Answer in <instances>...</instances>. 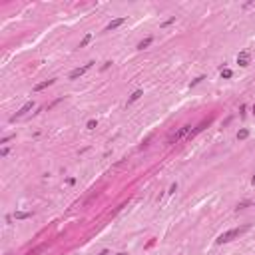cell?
Wrapping results in <instances>:
<instances>
[{"label":"cell","mask_w":255,"mask_h":255,"mask_svg":"<svg viewBox=\"0 0 255 255\" xmlns=\"http://www.w3.org/2000/svg\"><path fill=\"white\" fill-rule=\"evenodd\" d=\"M96 126H98V122H96V120H90L86 128H88V130H96Z\"/></svg>","instance_id":"9a60e30c"},{"label":"cell","mask_w":255,"mask_h":255,"mask_svg":"<svg viewBox=\"0 0 255 255\" xmlns=\"http://www.w3.org/2000/svg\"><path fill=\"white\" fill-rule=\"evenodd\" d=\"M173 22H175V16H172V18H168V20H165V22H164V24H162V26H164V28H165V26L173 24Z\"/></svg>","instance_id":"2e32d148"},{"label":"cell","mask_w":255,"mask_h":255,"mask_svg":"<svg viewBox=\"0 0 255 255\" xmlns=\"http://www.w3.org/2000/svg\"><path fill=\"white\" fill-rule=\"evenodd\" d=\"M253 183H255V175H253Z\"/></svg>","instance_id":"d6986e66"},{"label":"cell","mask_w":255,"mask_h":255,"mask_svg":"<svg viewBox=\"0 0 255 255\" xmlns=\"http://www.w3.org/2000/svg\"><path fill=\"white\" fill-rule=\"evenodd\" d=\"M52 84H54V80H44V82H40V84H36V86H34V92H40V90H44V88L52 86Z\"/></svg>","instance_id":"52a82bcc"},{"label":"cell","mask_w":255,"mask_h":255,"mask_svg":"<svg viewBox=\"0 0 255 255\" xmlns=\"http://www.w3.org/2000/svg\"><path fill=\"white\" fill-rule=\"evenodd\" d=\"M118 255H126V253H118Z\"/></svg>","instance_id":"ac0fdd59"},{"label":"cell","mask_w":255,"mask_h":255,"mask_svg":"<svg viewBox=\"0 0 255 255\" xmlns=\"http://www.w3.org/2000/svg\"><path fill=\"white\" fill-rule=\"evenodd\" d=\"M249 229V227H237V229H229V231H225V233H221V235L215 239V243L217 245H221V243H229V241H233L235 237H239L241 233H245V231Z\"/></svg>","instance_id":"6da1fadb"},{"label":"cell","mask_w":255,"mask_h":255,"mask_svg":"<svg viewBox=\"0 0 255 255\" xmlns=\"http://www.w3.org/2000/svg\"><path fill=\"white\" fill-rule=\"evenodd\" d=\"M253 112H255V106H253Z\"/></svg>","instance_id":"ffe728a7"},{"label":"cell","mask_w":255,"mask_h":255,"mask_svg":"<svg viewBox=\"0 0 255 255\" xmlns=\"http://www.w3.org/2000/svg\"><path fill=\"white\" fill-rule=\"evenodd\" d=\"M191 134V126H183V128H179V132H175V134L172 136V140H169V144H175V142H179L183 138V136H189Z\"/></svg>","instance_id":"7a4b0ae2"},{"label":"cell","mask_w":255,"mask_h":255,"mask_svg":"<svg viewBox=\"0 0 255 255\" xmlns=\"http://www.w3.org/2000/svg\"><path fill=\"white\" fill-rule=\"evenodd\" d=\"M205 126H207V124H205V122H201V124H199V126H198V128H195V130H193V132H191V134H189V140H191L193 136H198V134H199V132H201V130H203V128H205Z\"/></svg>","instance_id":"8fae6325"},{"label":"cell","mask_w":255,"mask_h":255,"mask_svg":"<svg viewBox=\"0 0 255 255\" xmlns=\"http://www.w3.org/2000/svg\"><path fill=\"white\" fill-rule=\"evenodd\" d=\"M249 62H251V54H249V50H243V52H239L237 54V64L239 66H249Z\"/></svg>","instance_id":"277c9868"},{"label":"cell","mask_w":255,"mask_h":255,"mask_svg":"<svg viewBox=\"0 0 255 255\" xmlns=\"http://www.w3.org/2000/svg\"><path fill=\"white\" fill-rule=\"evenodd\" d=\"M247 138H249V130H245V128H243V130L237 132V140H247Z\"/></svg>","instance_id":"30bf717a"},{"label":"cell","mask_w":255,"mask_h":255,"mask_svg":"<svg viewBox=\"0 0 255 255\" xmlns=\"http://www.w3.org/2000/svg\"><path fill=\"white\" fill-rule=\"evenodd\" d=\"M8 152H10L8 148H2V152H0V155H2V158H6V155H8Z\"/></svg>","instance_id":"e0dca14e"},{"label":"cell","mask_w":255,"mask_h":255,"mask_svg":"<svg viewBox=\"0 0 255 255\" xmlns=\"http://www.w3.org/2000/svg\"><path fill=\"white\" fill-rule=\"evenodd\" d=\"M90 40H92V34H86V36H84V40L80 42V48H84V46H86V44L90 42Z\"/></svg>","instance_id":"5bb4252c"},{"label":"cell","mask_w":255,"mask_h":255,"mask_svg":"<svg viewBox=\"0 0 255 255\" xmlns=\"http://www.w3.org/2000/svg\"><path fill=\"white\" fill-rule=\"evenodd\" d=\"M124 22H126V18H124V16H120V18H114V20H112V22H110V24L106 26V30H108V32H110V30H116V28H120V26L124 24Z\"/></svg>","instance_id":"8992f818"},{"label":"cell","mask_w":255,"mask_h":255,"mask_svg":"<svg viewBox=\"0 0 255 255\" xmlns=\"http://www.w3.org/2000/svg\"><path fill=\"white\" fill-rule=\"evenodd\" d=\"M231 76H233V72H231L229 68H223V70H221V78H225V80H227V78H231Z\"/></svg>","instance_id":"4fadbf2b"},{"label":"cell","mask_w":255,"mask_h":255,"mask_svg":"<svg viewBox=\"0 0 255 255\" xmlns=\"http://www.w3.org/2000/svg\"><path fill=\"white\" fill-rule=\"evenodd\" d=\"M14 217H16V219H28V217H32V213H30V211H16Z\"/></svg>","instance_id":"9c48e42d"},{"label":"cell","mask_w":255,"mask_h":255,"mask_svg":"<svg viewBox=\"0 0 255 255\" xmlns=\"http://www.w3.org/2000/svg\"><path fill=\"white\" fill-rule=\"evenodd\" d=\"M152 42H154V38H145V40H142V42L138 44V50H145Z\"/></svg>","instance_id":"ba28073f"},{"label":"cell","mask_w":255,"mask_h":255,"mask_svg":"<svg viewBox=\"0 0 255 255\" xmlns=\"http://www.w3.org/2000/svg\"><path fill=\"white\" fill-rule=\"evenodd\" d=\"M32 108H34V102H32V100H30V102H26L24 106H22V108H20L18 112H16V116H12V120H16V118H20V116H24L26 112H30V110H32Z\"/></svg>","instance_id":"5b68a950"},{"label":"cell","mask_w":255,"mask_h":255,"mask_svg":"<svg viewBox=\"0 0 255 255\" xmlns=\"http://www.w3.org/2000/svg\"><path fill=\"white\" fill-rule=\"evenodd\" d=\"M140 96H142V90H136L134 94L130 96V100H128V104H132V102H136V100H140Z\"/></svg>","instance_id":"7c38bea8"},{"label":"cell","mask_w":255,"mask_h":255,"mask_svg":"<svg viewBox=\"0 0 255 255\" xmlns=\"http://www.w3.org/2000/svg\"><path fill=\"white\" fill-rule=\"evenodd\" d=\"M92 64H94V62H88V64H84L82 68H76V70H72L68 78H70V80H76V78L84 76V74H86V70H90V68H92Z\"/></svg>","instance_id":"3957f363"}]
</instances>
